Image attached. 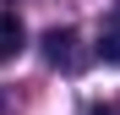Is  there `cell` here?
Instances as JSON below:
<instances>
[{"mask_svg":"<svg viewBox=\"0 0 120 115\" xmlns=\"http://www.w3.org/2000/svg\"><path fill=\"white\" fill-rule=\"evenodd\" d=\"M27 49V28L16 11H0V60H16V55Z\"/></svg>","mask_w":120,"mask_h":115,"instance_id":"cell-1","label":"cell"},{"mask_svg":"<svg viewBox=\"0 0 120 115\" xmlns=\"http://www.w3.org/2000/svg\"><path fill=\"white\" fill-rule=\"evenodd\" d=\"M71 44H76L71 28H49V33H44V60H49V66H71Z\"/></svg>","mask_w":120,"mask_h":115,"instance_id":"cell-2","label":"cell"},{"mask_svg":"<svg viewBox=\"0 0 120 115\" xmlns=\"http://www.w3.org/2000/svg\"><path fill=\"white\" fill-rule=\"evenodd\" d=\"M98 60H109V66H120V33L109 28L104 38H98Z\"/></svg>","mask_w":120,"mask_h":115,"instance_id":"cell-3","label":"cell"},{"mask_svg":"<svg viewBox=\"0 0 120 115\" xmlns=\"http://www.w3.org/2000/svg\"><path fill=\"white\" fill-rule=\"evenodd\" d=\"M93 115H120V93H115V99H109V104H98Z\"/></svg>","mask_w":120,"mask_h":115,"instance_id":"cell-4","label":"cell"},{"mask_svg":"<svg viewBox=\"0 0 120 115\" xmlns=\"http://www.w3.org/2000/svg\"><path fill=\"white\" fill-rule=\"evenodd\" d=\"M109 28H115V33H120V0H115V16H109Z\"/></svg>","mask_w":120,"mask_h":115,"instance_id":"cell-5","label":"cell"}]
</instances>
